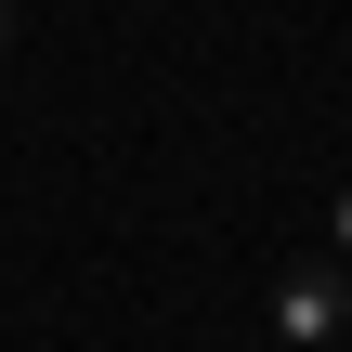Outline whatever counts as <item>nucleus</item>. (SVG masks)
<instances>
[{
	"label": "nucleus",
	"instance_id": "obj_3",
	"mask_svg": "<svg viewBox=\"0 0 352 352\" xmlns=\"http://www.w3.org/2000/svg\"><path fill=\"white\" fill-rule=\"evenodd\" d=\"M0 65H13V0H0Z\"/></svg>",
	"mask_w": 352,
	"mask_h": 352
},
{
	"label": "nucleus",
	"instance_id": "obj_1",
	"mask_svg": "<svg viewBox=\"0 0 352 352\" xmlns=\"http://www.w3.org/2000/svg\"><path fill=\"white\" fill-rule=\"evenodd\" d=\"M340 327H352V274H287V287H274V340L327 352Z\"/></svg>",
	"mask_w": 352,
	"mask_h": 352
},
{
	"label": "nucleus",
	"instance_id": "obj_2",
	"mask_svg": "<svg viewBox=\"0 0 352 352\" xmlns=\"http://www.w3.org/2000/svg\"><path fill=\"white\" fill-rule=\"evenodd\" d=\"M327 235H340V261H352V196H340V222H327Z\"/></svg>",
	"mask_w": 352,
	"mask_h": 352
}]
</instances>
